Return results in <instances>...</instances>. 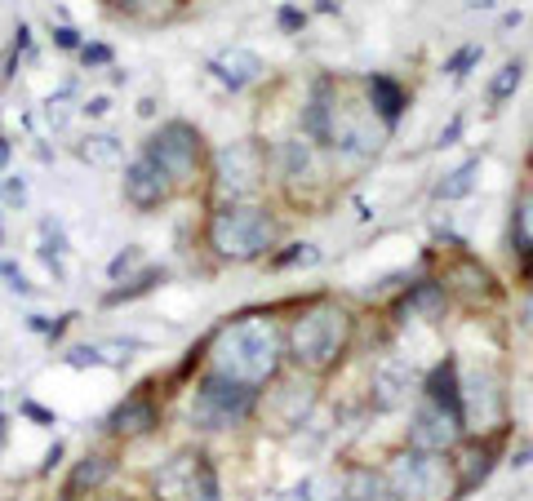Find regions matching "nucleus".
I'll return each mask as SVG.
<instances>
[{"mask_svg": "<svg viewBox=\"0 0 533 501\" xmlns=\"http://www.w3.org/2000/svg\"><path fill=\"white\" fill-rule=\"evenodd\" d=\"M298 129L329 151L333 164H369L396 134L360 94V80H342L333 71H320L307 85L298 107Z\"/></svg>", "mask_w": 533, "mask_h": 501, "instance_id": "obj_1", "label": "nucleus"}, {"mask_svg": "<svg viewBox=\"0 0 533 501\" xmlns=\"http://www.w3.org/2000/svg\"><path fill=\"white\" fill-rule=\"evenodd\" d=\"M205 368L266 391L285 373V324L271 311L231 315L205 338Z\"/></svg>", "mask_w": 533, "mask_h": 501, "instance_id": "obj_2", "label": "nucleus"}, {"mask_svg": "<svg viewBox=\"0 0 533 501\" xmlns=\"http://www.w3.org/2000/svg\"><path fill=\"white\" fill-rule=\"evenodd\" d=\"M356 347V311L333 293L298 302L294 315L285 320V368L303 377H329L347 364Z\"/></svg>", "mask_w": 533, "mask_h": 501, "instance_id": "obj_3", "label": "nucleus"}, {"mask_svg": "<svg viewBox=\"0 0 533 501\" xmlns=\"http://www.w3.org/2000/svg\"><path fill=\"white\" fill-rule=\"evenodd\" d=\"M285 227L280 213L266 200H240V204H210L205 218V249L222 266H258L280 249Z\"/></svg>", "mask_w": 533, "mask_h": 501, "instance_id": "obj_4", "label": "nucleus"}, {"mask_svg": "<svg viewBox=\"0 0 533 501\" xmlns=\"http://www.w3.org/2000/svg\"><path fill=\"white\" fill-rule=\"evenodd\" d=\"M271 155V187L294 204V209H316L329 196V178H333V155L312 143L303 129H289L280 138L266 143Z\"/></svg>", "mask_w": 533, "mask_h": 501, "instance_id": "obj_5", "label": "nucleus"}, {"mask_svg": "<svg viewBox=\"0 0 533 501\" xmlns=\"http://www.w3.org/2000/svg\"><path fill=\"white\" fill-rule=\"evenodd\" d=\"M258 400H263L258 386L231 382V377L201 364V373L187 391V422L201 435H231V431L258 422Z\"/></svg>", "mask_w": 533, "mask_h": 501, "instance_id": "obj_6", "label": "nucleus"}, {"mask_svg": "<svg viewBox=\"0 0 533 501\" xmlns=\"http://www.w3.org/2000/svg\"><path fill=\"white\" fill-rule=\"evenodd\" d=\"M210 200L213 204H240V200H266L271 182V155L258 138H236L227 147L210 151Z\"/></svg>", "mask_w": 533, "mask_h": 501, "instance_id": "obj_7", "label": "nucleus"}, {"mask_svg": "<svg viewBox=\"0 0 533 501\" xmlns=\"http://www.w3.org/2000/svg\"><path fill=\"white\" fill-rule=\"evenodd\" d=\"M138 147L169 173V182L178 187V196L196 191V187L205 182V173H210V143H205V134H201L192 120H182V116L160 120Z\"/></svg>", "mask_w": 533, "mask_h": 501, "instance_id": "obj_8", "label": "nucleus"}, {"mask_svg": "<svg viewBox=\"0 0 533 501\" xmlns=\"http://www.w3.org/2000/svg\"><path fill=\"white\" fill-rule=\"evenodd\" d=\"M396 501H449L454 497V457L426 449H396L382 466Z\"/></svg>", "mask_w": 533, "mask_h": 501, "instance_id": "obj_9", "label": "nucleus"}, {"mask_svg": "<svg viewBox=\"0 0 533 501\" xmlns=\"http://www.w3.org/2000/svg\"><path fill=\"white\" fill-rule=\"evenodd\" d=\"M467 417L449 404H435L418 395L409 404V426H405V444L409 449H426V452H454L467 440Z\"/></svg>", "mask_w": 533, "mask_h": 501, "instance_id": "obj_10", "label": "nucleus"}, {"mask_svg": "<svg viewBox=\"0 0 533 501\" xmlns=\"http://www.w3.org/2000/svg\"><path fill=\"white\" fill-rule=\"evenodd\" d=\"M418 382H423V368L418 359L405 351H387L373 359L369 368V408L373 413H400L418 400Z\"/></svg>", "mask_w": 533, "mask_h": 501, "instance_id": "obj_11", "label": "nucleus"}, {"mask_svg": "<svg viewBox=\"0 0 533 501\" xmlns=\"http://www.w3.org/2000/svg\"><path fill=\"white\" fill-rule=\"evenodd\" d=\"M316 377H303L294 368H285L258 400V422H271L276 431H298L312 422V408H316Z\"/></svg>", "mask_w": 533, "mask_h": 501, "instance_id": "obj_12", "label": "nucleus"}, {"mask_svg": "<svg viewBox=\"0 0 533 501\" xmlns=\"http://www.w3.org/2000/svg\"><path fill=\"white\" fill-rule=\"evenodd\" d=\"M507 413H511V395H507L502 377H498L489 364L463 368V417H467V431H498V426H511Z\"/></svg>", "mask_w": 533, "mask_h": 501, "instance_id": "obj_13", "label": "nucleus"}, {"mask_svg": "<svg viewBox=\"0 0 533 501\" xmlns=\"http://www.w3.org/2000/svg\"><path fill=\"white\" fill-rule=\"evenodd\" d=\"M120 200L129 204L134 213H156V209L178 200V187L169 182V173L160 169L156 160L138 147L120 164Z\"/></svg>", "mask_w": 533, "mask_h": 501, "instance_id": "obj_14", "label": "nucleus"}, {"mask_svg": "<svg viewBox=\"0 0 533 501\" xmlns=\"http://www.w3.org/2000/svg\"><path fill=\"white\" fill-rule=\"evenodd\" d=\"M511 426H498V431H472L458 449L449 452L454 457V497H472L480 484L493 475L498 457H502V444H507Z\"/></svg>", "mask_w": 533, "mask_h": 501, "instance_id": "obj_15", "label": "nucleus"}, {"mask_svg": "<svg viewBox=\"0 0 533 501\" xmlns=\"http://www.w3.org/2000/svg\"><path fill=\"white\" fill-rule=\"evenodd\" d=\"M440 280H444L449 298L467 302V306H489V302L502 298V289H498L493 271H489V266H484V262H480V257L467 249L463 240H454V257L444 262Z\"/></svg>", "mask_w": 533, "mask_h": 501, "instance_id": "obj_16", "label": "nucleus"}, {"mask_svg": "<svg viewBox=\"0 0 533 501\" xmlns=\"http://www.w3.org/2000/svg\"><path fill=\"white\" fill-rule=\"evenodd\" d=\"M103 431L116 444H134V440H147L160 431V404H156V382H143L134 386L125 400L116 404L103 417Z\"/></svg>", "mask_w": 533, "mask_h": 501, "instance_id": "obj_17", "label": "nucleus"}, {"mask_svg": "<svg viewBox=\"0 0 533 501\" xmlns=\"http://www.w3.org/2000/svg\"><path fill=\"white\" fill-rule=\"evenodd\" d=\"M449 306H454V298H449L444 280H440V275H423V280H414V284L396 298L391 320H396V324H440V320L449 315Z\"/></svg>", "mask_w": 533, "mask_h": 501, "instance_id": "obj_18", "label": "nucleus"}, {"mask_svg": "<svg viewBox=\"0 0 533 501\" xmlns=\"http://www.w3.org/2000/svg\"><path fill=\"white\" fill-rule=\"evenodd\" d=\"M205 71H210L227 94H245V89H254L266 76V62L254 50H245V45H227V50H218L205 62Z\"/></svg>", "mask_w": 533, "mask_h": 501, "instance_id": "obj_19", "label": "nucleus"}, {"mask_svg": "<svg viewBox=\"0 0 533 501\" xmlns=\"http://www.w3.org/2000/svg\"><path fill=\"white\" fill-rule=\"evenodd\" d=\"M360 94L369 98V107L382 116L387 129H400L405 111H409V85L391 71H365L360 76Z\"/></svg>", "mask_w": 533, "mask_h": 501, "instance_id": "obj_20", "label": "nucleus"}, {"mask_svg": "<svg viewBox=\"0 0 533 501\" xmlns=\"http://www.w3.org/2000/svg\"><path fill=\"white\" fill-rule=\"evenodd\" d=\"M116 452L111 449H89L76 466H71V475H67V484H62V497L71 501H89L94 493H103L107 484H111V475H116Z\"/></svg>", "mask_w": 533, "mask_h": 501, "instance_id": "obj_21", "label": "nucleus"}, {"mask_svg": "<svg viewBox=\"0 0 533 501\" xmlns=\"http://www.w3.org/2000/svg\"><path fill=\"white\" fill-rule=\"evenodd\" d=\"M511 257H516V271L520 280L533 275V187L525 182L520 196L511 204Z\"/></svg>", "mask_w": 533, "mask_h": 501, "instance_id": "obj_22", "label": "nucleus"}, {"mask_svg": "<svg viewBox=\"0 0 533 501\" xmlns=\"http://www.w3.org/2000/svg\"><path fill=\"white\" fill-rule=\"evenodd\" d=\"M76 160L89 164V169H120L125 164V138L111 134V129H89L76 143Z\"/></svg>", "mask_w": 533, "mask_h": 501, "instance_id": "obj_23", "label": "nucleus"}, {"mask_svg": "<svg viewBox=\"0 0 533 501\" xmlns=\"http://www.w3.org/2000/svg\"><path fill=\"white\" fill-rule=\"evenodd\" d=\"M480 169H484V155H467L458 169H449L435 187H431V200L435 204H458V200H467L472 191H476V182H480Z\"/></svg>", "mask_w": 533, "mask_h": 501, "instance_id": "obj_24", "label": "nucleus"}, {"mask_svg": "<svg viewBox=\"0 0 533 501\" xmlns=\"http://www.w3.org/2000/svg\"><path fill=\"white\" fill-rule=\"evenodd\" d=\"M342 488H347V501H396L382 466H347Z\"/></svg>", "mask_w": 533, "mask_h": 501, "instance_id": "obj_25", "label": "nucleus"}, {"mask_svg": "<svg viewBox=\"0 0 533 501\" xmlns=\"http://www.w3.org/2000/svg\"><path fill=\"white\" fill-rule=\"evenodd\" d=\"M67 231L58 218H41V240H36V257L53 271V280H67Z\"/></svg>", "mask_w": 533, "mask_h": 501, "instance_id": "obj_26", "label": "nucleus"}, {"mask_svg": "<svg viewBox=\"0 0 533 501\" xmlns=\"http://www.w3.org/2000/svg\"><path fill=\"white\" fill-rule=\"evenodd\" d=\"M164 266H143L138 275H129V280H120V284H111L103 293V306H129V302H138V298H147L156 284H164Z\"/></svg>", "mask_w": 533, "mask_h": 501, "instance_id": "obj_27", "label": "nucleus"}, {"mask_svg": "<svg viewBox=\"0 0 533 501\" xmlns=\"http://www.w3.org/2000/svg\"><path fill=\"white\" fill-rule=\"evenodd\" d=\"M520 80H525V62H520V58L502 62V67H498V76H493V80H489V89H484V98H489V107L498 111V107H502L507 98H516Z\"/></svg>", "mask_w": 533, "mask_h": 501, "instance_id": "obj_28", "label": "nucleus"}, {"mask_svg": "<svg viewBox=\"0 0 533 501\" xmlns=\"http://www.w3.org/2000/svg\"><path fill=\"white\" fill-rule=\"evenodd\" d=\"M320 262V249L307 245V240H294V245H280V249L266 257L263 266L266 271H298V266H316Z\"/></svg>", "mask_w": 533, "mask_h": 501, "instance_id": "obj_29", "label": "nucleus"}, {"mask_svg": "<svg viewBox=\"0 0 533 501\" xmlns=\"http://www.w3.org/2000/svg\"><path fill=\"white\" fill-rule=\"evenodd\" d=\"M187 501H227V497H222V479H218V466H213L210 452H201V461H196V475H192Z\"/></svg>", "mask_w": 533, "mask_h": 501, "instance_id": "obj_30", "label": "nucleus"}, {"mask_svg": "<svg viewBox=\"0 0 533 501\" xmlns=\"http://www.w3.org/2000/svg\"><path fill=\"white\" fill-rule=\"evenodd\" d=\"M143 266H147V253H143V245H125V249L107 262V280H111V284H120V280L138 275Z\"/></svg>", "mask_w": 533, "mask_h": 501, "instance_id": "obj_31", "label": "nucleus"}, {"mask_svg": "<svg viewBox=\"0 0 533 501\" xmlns=\"http://www.w3.org/2000/svg\"><path fill=\"white\" fill-rule=\"evenodd\" d=\"M67 94H71V89H58V94H50L45 107H41V116H45V125H50L53 134H62V129L71 125V116H76L71 102H67Z\"/></svg>", "mask_w": 533, "mask_h": 501, "instance_id": "obj_32", "label": "nucleus"}, {"mask_svg": "<svg viewBox=\"0 0 533 501\" xmlns=\"http://www.w3.org/2000/svg\"><path fill=\"white\" fill-rule=\"evenodd\" d=\"M480 58H484V45H476V41H472V45H463V50H454L449 58H444V71H449L454 80H463V76L476 67Z\"/></svg>", "mask_w": 533, "mask_h": 501, "instance_id": "obj_33", "label": "nucleus"}, {"mask_svg": "<svg viewBox=\"0 0 533 501\" xmlns=\"http://www.w3.org/2000/svg\"><path fill=\"white\" fill-rule=\"evenodd\" d=\"M76 58H80V67H85V71H107V67L116 62V50H111V45H103V41H85Z\"/></svg>", "mask_w": 533, "mask_h": 501, "instance_id": "obj_34", "label": "nucleus"}, {"mask_svg": "<svg viewBox=\"0 0 533 501\" xmlns=\"http://www.w3.org/2000/svg\"><path fill=\"white\" fill-rule=\"evenodd\" d=\"M0 280H5L9 293H18V298H36V284H32V280L23 275V266L9 262V257H0Z\"/></svg>", "mask_w": 533, "mask_h": 501, "instance_id": "obj_35", "label": "nucleus"}, {"mask_svg": "<svg viewBox=\"0 0 533 501\" xmlns=\"http://www.w3.org/2000/svg\"><path fill=\"white\" fill-rule=\"evenodd\" d=\"M71 320H76V315H58V320H50V315H27V329L41 333V338H50V342H58V338L71 329Z\"/></svg>", "mask_w": 533, "mask_h": 501, "instance_id": "obj_36", "label": "nucleus"}, {"mask_svg": "<svg viewBox=\"0 0 533 501\" xmlns=\"http://www.w3.org/2000/svg\"><path fill=\"white\" fill-rule=\"evenodd\" d=\"M0 204H5V209H27V178H23V173H5V182H0Z\"/></svg>", "mask_w": 533, "mask_h": 501, "instance_id": "obj_37", "label": "nucleus"}, {"mask_svg": "<svg viewBox=\"0 0 533 501\" xmlns=\"http://www.w3.org/2000/svg\"><path fill=\"white\" fill-rule=\"evenodd\" d=\"M62 364L67 368H103L107 355H103V347H71V351L62 355Z\"/></svg>", "mask_w": 533, "mask_h": 501, "instance_id": "obj_38", "label": "nucleus"}, {"mask_svg": "<svg viewBox=\"0 0 533 501\" xmlns=\"http://www.w3.org/2000/svg\"><path fill=\"white\" fill-rule=\"evenodd\" d=\"M50 36H53V45H58L62 53H80V45H85V36H80L76 27H67V23L50 27Z\"/></svg>", "mask_w": 533, "mask_h": 501, "instance_id": "obj_39", "label": "nucleus"}, {"mask_svg": "<svg viewBox=\"0 0 533 501\" xmlns=\"http://www.w3.org/2000/svg\"><path fill=\"white\" fill-rule=\"evenodd\" d=\"M463 129H467V116L458 111V116H454V120H449V125H444V129L435 134V147H440V151L458 147V138H463Z\"/></svg>", "mask_w": 533, "mask_h": 501, "instance_id": "obj_40", "label": "nucleus"}, {"mask_svg": "<svg viewBox=\"0 0 533 501\" xmlns=\"http://www.w3.org/2000/svg\"><path fill=\"white\" fill-rule=\"evenodd\" d=\"M85 120H103L107 111H111V94H94V98H85L80 107H76Z\"/></svg>", "mask_w": 533, "mask_h": 501, "instance_id": "obj_41", "label": "nucleus"}, {"mask_svg": "<svg viewBox=\"0 0 533 501\" xmlns=\"http://www.w3.org/2000/svg\"><path fill=\"white\" fill-rule=\"evenodd\" d=\"M276 501H316V488H312V475H307V479H298V484H289L285 493H276Z\"/></svg>", "mask_w": 533, "mask_h": 501, "instance_id": "obj_42", "label": "nucleus"}, {"mask_svg": "<svg viewBox=\"0 0 533 501\" xmlns=\"http://www.w3.org/2000/svg\"><path fill=\"white\" fill-rule=\"evenodd\" d=\"M23 413L32 422H41V426H58V413H50V408H41V404H32V400H23Z\"/></svg>", "mask_w": 533, "mask_h": 501, "instance_id": "obj_43", "label": "nucleus"}, {"mask_svg": "<svg viewBox=\"0 0 533 501\" xmlns=\"http://www.w3.org/2000/svg\"><path fill=\"white\" fill-rule=\"evenodd\" d=\"M516 315H520V329L533 338V284L525 289V298H520V311H516Z\"/></svg>", "mask_w": 533, "mask_h": 501, "instance_id": "obj_44", "label": "nucleus"}, {"mask_svg": "<svg viewBox=\"0 0 533 501\" xmlns=\"http://www.w3.org/2000/svg\"><path fill=\"white\" fill-rule=\"evenodd\" d=\"M303 23H307V14H298V9H280V27H285V32H298Z\"/></svg>", "mask_w": 533, "mask_h": 501, "instance_id": "obj_45", "label": "nucleus"}, {"mask_svg": "<svg viewBox=\"0 0 533 501\" xmlns=\"http://www.w3.org/2000/svg\"><path fill=\"white\" fill-rule=\"evenodd\" d=\"M89 501H143V497H134V493H120V488H103V493H94Z\"/></svg>", "mask_w": 533, "mask_h": 501, "instance_id": "obj_46", "label": "nucleus"}, {"mask_svg": "<svg viewBox=\"0 0 533 501\" xmlns=\"http://www.w3.org/2000/svg\"><path fill=\"white\" fill-rule=\"evenodd\" d=\"M9 160H14V143L0 134V173H9Z\"/></svg>", "mask_w": 533, "mask_h": 501, "instance_id": "obj_47", "label": "nucleus"}, {"mask_svg": "<svg viewBox=\"0 0 533 501\" xmlns=\"http://www.w3.org/2000/svg\"><path fill=\"white\" fill-rule=\"evenodd\" d=\"M62 452H67V449H62V444H53V449L45 452V466H41V475H50L53 466H58V461H62Z\"/></svg>", "mask_w": 533, "mask_h": 501, "instance_id": "obj_48", "label": "nucleus"}, {"mask_svg": "<svg viewBox=\"0 0 533 501\" xmlns=\"http://www.w3.org/2000/svg\"><path fill=\"white\" fill-rule=\"evenodd\" d=\"M533 461V449H520V452H511V466H516V470H520V466H529Z\"/></svg>", "mask_w": 533, "mask_h": 501, "instance_id": "obj_49", "label": "nucleus"}, {"mask_svg": "<svg viewBox=\"0 0 533 501\" xmlns=\"http://www.w3.org/2000/svg\"><path fill=\"white\" fill-rule=\"evenodd\" d=\"M467 5H472V9H489L493 0H467Z\"/></svg>", "mask_w": 533, "mask_h": 501, "instance_id": "obj_50", "label": "nucleus"}, {"mask_svg": "<svg viewBox=\"0 0 533 501\" xmlns=\"http://www.w3.org/2000/svg\"><path fill=\"white\" fill-rule=\"evenodd\" d=\"M525 417H529V426H533V391H529V404H525Z\"/></svg>", "mask_w": 533, "mask_h": 501, "instance_id": "obj_51", "label": "nucleus"}, {"mask_svg": "<svg viewBox=\"0 0 533 501\" xmlns=\"http://www.w3.org/2000/svg\"><path fill=\"white\" fill-rule=\"evenodd\" d=\"M0 449H5V413H0Z\"/></svg>", "mask_w": 533, "mask_h": 501, "instance_id": "obj_52", "label": "nucleus"}, {"mask_svg": "<svg viewBox=\"0 0 533 501\" xmlns=\"http://www.w3.org/2000/svg\"><path fill=\"white\" fill-rule=\"evenodd\" d=\"M0 245H5V218H0Z\"/></svg>", "mask_w": 533, "mask_h": 501, "instance_id": "obj_53", "label": "nucleus"}, {"mask_svg": "<svg viewBox=\"0 0 533 501\" xmlns=\"http://www.w3.org/2000/svg\"><path fill=\"white\" fill-rule=\"evenodd\" d=\"M529 187H533V160H529Z\"/></svg>", "mask_w": 533, "mask_h": 501, "instance_id": "obj_54", "label": "nucleus"}, {"mask_svg": "<svg viewBox=\"0 0 533 501\" xmlns=\"http://www.w3.org/2000/svg\"><path fill=\"white\" fill-rule=\"evenodd\" d=\"M107 5H116V0H107Z\"/></svg>", "mask_w": 533, "mask_h": 501, "instance_id": "obj_55", "label": "nucleus"}]
</instances>
